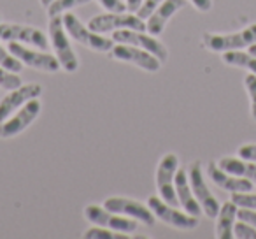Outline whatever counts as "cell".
I'll list each match as a JSON object with an SVG mask.
<instances>
[{
	"mask_svg": "<svg viewBox=\"0 0 256 239\" xmlns=\"http://www.w3.org/2000/svg\"><path fill=\"white\" fill-rule=\"evenodd\" d=\"M207 174L209 178L212 179L214 185H218L220 188L226 190V192H251L252 190V185L254 183L248 178H242V176H235V174H230V172H224L220 165H216L214 162H210L207 165Z\"/></svg>",
	"mask_w": 256,
	"mask_h": 239,
	"instance_id": "obj_16",
	"label": "cell"
},
{
	"mask_svg": "<svg viewBox=\"0 0 256 239\" xmlns=\"http://www.w3.org/2000/svg\"><path fill=\"white\" fill-rule=\"evenodd\" d=\"M148 206L151 207V211L154 213V216L158 218L164 223L176 227L179 230H193V228L198 227V218L192 216L184 211H179L176 206L165 202L164 199H158V197H150L148 199Z\"/></svg>",
	"mask_w": 256,
	"mask_h": 239,
	"instance_id": "obj_5",
	"label": "cell"
},
{
	"mask_svg": "<svg viewBox=\"0 0 256 239\" xmlns=\"http://www.w3.org/2000/svg\"><path fill=\"white\" fill-rule=\"evenodd\" d=\"M64 25L67 30L68 37L76 41V43L82 44V46L90 48L93 51H100V53H107L114 48V41L107 39V37L98 36L96 32L90 30L88 27H84L81 22L78 20V16L72 15L67 11V15L64 16Z\"/></svg>",
	"mask_w": 256,
	"mask_h": 239,
	"instance_id": "obj_3",
	"label": "cell"
},
{
	"mask_svg": "<svg viewBox=\"0 0 256 239\" xmlns=\"http://www.w3.org/2000/svg\"><path fill=\"white\" fill-rule=\"evenodd\" d=\"M244 86L249 93V100H251V116L256 120V74L249 72L244 78Z\"/></svg>",
	"mask_w": 256,
	"mask_h": 239,
	"instance_id": "obj_27",
	"label": "cell"
},
{
	"mask_svg": "<svg viewBox=\"0 0 256 239\" xmlns=\"http://www.w3.org/2000/svg\"><path fill=\"white\" fill-rule=\"evenodd\" d=\"M104 207H107L109 211L118 214H126V216L134 218V220L142 221L148 227H153L156 216L151 211L150 206H144L142 202L136 199H128V197H109L104 202Z\"/></svg>",
	"mask_w": 256,
	"mask_h": 239,
	"instance_id": "obj_11",
	"label": "cell"
},
{
	"mask_svg": "<svg viewBox=\"0 0 256 239\" xmlns=\"http://www.w3.org/2000/svg\"><path fill=\"white\" fill-rule=\"evenodd\" d=\"M238 207H248V209H256V192H235L232 193V199Z\"/></svg>",
	"mask_w": 256,
	"mask_h": 239,
	"instance_id": "obj_26",
	"label": "cell"
},
{
	"mask_svg": "<svg viewBox=\"0 0 256 239\" xmlns=\"http://www.w3.org/2000/svg\"><path fill=\"white\" fill-rule=\"evenodd\" d=\"M40 113V102L37 99H32L22 106L18 109V113L14 116H9L6 122L0 123V137L2 139H9V137H14L18 134H22L26 127H30L34 123L37 116Z\"/></svg>",
	"mask_w": 256,
	"mask_h": 239,
	"instance_id": "obj_12",
	"label": "cell"
},
{
	"mask_svg": "<svg viewBox=\"0 0 256 239\" xmlns=\"http://www.w3.org/2000/svg\"><path fill=\"white\" fill-rule=\"evenodd\" d=\"M98 4L109 13H124L126 9V4L121 0H98Z\"/></svg>",
	"mask_w": 256,
	"mask_h": 239,
	"instance_id": "obj_30",
	"label": "cell"
},
{
	"mask_svg": "<svg viewBox=\"0 0 256 239\" xmlns=\"http://www.w3.org/2000/svg\"><path fill=\"white\" fill-rule=\"evenodd\" d=\"M112 41L114 43H121V44H132V46L142 48V50L153 53L158 60L164 64L168 58V51L160 41L154 36H148L144 32L139 30H132V29H121V30H114L112 34Z\"/></svg>",
	"mask_w": 256,
	"mask_h": 239,
	"instance_id": "obj_10",
	"label": "cell"
},
{
	"mask_svg": "<svg viewBox=\"0 0 256 239\" xmlns=\"http://www.w3.org/2000/svg\"><path fill=\"white\" fill-rule=\"evenodd\" d=\"M174 185H176V193H178V199H179V206H181L188 214L198 218L204 211H202V206L198 204V200H196L195 193H193V190H192L188 172H184L182 169H178L176 178H174Z\"/></svg>",
	"mask_w": 256,
	"mask_h": 239,
	"instance_id": "obj_17",
	"label": "cell"
},
{
	"mask_svg": "<svg viewBox=\"0 0 256 239\" xmlns=\"http://www.w3.org/2000/svg\"><path fill=\"white\" fill-rule=\"evenodd\" d=\"M84 216L88 221H92L93 225H100V227H107L110 230L118 232H136L137 230V220L134 218H124L118 216V213H112L107 207H100L96 204H90L84 207Z\"/></svg>",
	"mask_w": 256,
	"mask_h": 239,
	"instance_id": "obj_9",
	"label": "cell"
},
{
	"mask_svg": "<svg viewBox=\"0 0 256 239\" xmlns=\"http://www.w3.org/2000/svg\"><path fill=\"white\" fill-rule=\"evenodd\" d=\"M0 41L28 44L44 51L50 48V39L42 30L26 25H16V23H0Z\"/></svg>",
	"mask_w": 256,
	"mask_h": 239,
	"instance_id": "obj_7",
	"label": "cell"
},
{
	"mask_svg": "<svg viewBox=\"0 0 256 239\" xmlns=\"http://www.w3.org/2000/svg\"><path fill=\"white\" fill-rule=\"evenodd\" d=\"M84 239H128L126 232H110V228L107 227H100V225H95V227L88 228V230L82 234Z\"/></svg>",
	"mask_w": 256,
	"mask_h": 239,
	"instance_id": "obj_23",
	"label": "cell"
},
{
	"mask_svg": "<svg viewBox=\"0 0 256 239\" xmlns=\"http://www.w3.org/2000/svg\"><path fill=\"white\" fill-rule=\"evenodd\" d=\"M223 62L226 65H232V67H240V69H248L249 72L256 74V57L240 50L235 51H224L223 53Z\"/></svg>",
	"mask_w": 256,
	"mask_h": 239,
	"instance_id": "obj_21",
	"label": "cell"
},
{
	"mask_svg": "<svg viewBox=\"0 0 256 239\" xmlns=\"http://www.w3.org/2000/svg\"><path fill=\"white\" fill-rule=\"evenodd\" d=\"M50 44L54 51V57L58 58L62 69L67 72H76L79 67L78 55L74 53L68 41L67 30L64 25V18L60 16H53L50 18Z\"/></svg>",
	"mask_w": 256,
	"mask_h": 239,
	"instance_id": "obj_2",
	"label": "cell"
},
{
	"mask_svg": "<svg viewBox=\"0 0 256 239\" xmlns=\"http://www.w3.org/2000/svg\"><path fill=\"white\" fill-rule=\"evenodd\" d=\"M42 93V86L30 83V85H22L18 88L11 90L4 99L0 100V123L6 122L12 114V111H18L22 106H25L28 100L37 99Z\"/></svg>",
	"mask_w": 256,
	"mask_h": 239,
	"instance_id": "obj_15",
	"label": "cell"
},
{
	"mask_svg": "<svg viewBox=\"0 0 256 239\" xmlns=\"http://www.w3.org/2000/svg\"><path fill=\"white\" fill-rule=\"evenodd\" d=\"M238 206L234 200H228L220 207L216 216V237L218 239H232L234 237V227L237 220Z\"/></svg>",
	"mask_w": 256,
	"mask_h": 239,
	"instance_id": "obj_19",
	"label": "cell"
},
{
	"mask_svg": "<svg viewBox=\"0 0 256 239\" xmlns=\"http://www.w3.org/2000/svg\"><path fill=\"white\" fill-rule=\"evenodd\" d=\"M234 237L238 239H256V228L252 227L251 223L248 221H235V227H234Z\"/></svg>",
	"mask_w": 256,
	"mask_h": 239,
	"instance_id": "obj_28",
	"label": "cell"
},
{
	"mask_svg": "<svg viewBox=\"0 0 256 239\" xmlns=\"http://www.w3.org/2000/svg\"><path fill=\"white\" fill-rule=\"evenodd\" d=\"M204 46L214 53H224V51H235L242 48H249L256 43V23H251L246 29L232 34H210L206 32L202 36Z\"/></svg>",
	"mask_w": 256,
	"mask_h": 239,
	"instance_id": "obj_1",
	"label": "cell"
},
{
	"mask_svg": "<svg viewBox=\"0 0 256 239\" xmlns=\"http://www.w3.org/2000/svg\"><path fill=\"white\" fill-rule=\"evenodd\" d=\"M92 0H53L50 6H48V16L53 18V16H60L62 13H67L68 9L79 8V6L90 4Z\"/></svg>",
	"mask_w": 256,
	"mask_h": 239,
	"instance_id": "obj_22",
	"label": "cell"
},
{
	"mask_svg": "<svg viewBox=\"0 0 256 239\" xmlns=\"http://www.w3.org/2000/svg\"><path fill=\"white\" fill-rule=\"evenodd\" d=\"M184 6H186V0H164V2L156 8V11L148 18L146 30L150 34H153L154 37L160 36V34L164 32L168 20H170L178 11H181Z\"/></svg>",
	"mask_w": 256,
	"mask_h": 239,
	"instance_id": "obj_18",
	"label": "cell"
},
{
	"mask_svg": "<svg viewBox=\"0 0 256 239\" xmlns=\"http://www.w3.org/2000/svg\"><path fill=\"white\" fill-rule=\"evenodd\" d=\"M192 4L195 6L198 11L207 13V11H210V8H212V0H192Z\"/></svg>",
	"mask_w": 256,
	"mask_h": 239,
	"instance_id": "obj_33",
	"label": "cell"
},
{
	"mask_svg": "<svg viewBox=\"0 0 256 239\" xmlns=\"http://www.w3.org/2000/svg\"><path fill=\"white\" fill-rule=\"evenodd\" d=\"M51 2H53V0H40V4H42V6H46V8L51 4Z\"/></svg>",
	"mask_w": 256,
	"mask_h": 239,
	"instance_id": "obj_36",
	"label": "cell"
},
{
	"mask_svg": "<svg viewBox=\"0 0 256 239\" xmlns=\"http://www.w3.org/2000/svg\"><path fill=\"white\" fill-rule=\"evenodd\" d=\"M110 55H112V58H116V60L137 65V67L144 69V71H148V72H156V71H160V67H162V62L158 60L153 53L142 50V48L132 46V44L120 43L118 46H114L112 50H110Z\"/></svg>",
	"mask_w": 256,
	"mask_h": 239,
	"instance_id": "obj_14",
	"label": "cell"
},
{
	"mask_svg": "<svg viewBox=\"0 0 256 239\" xmlns=\"http://www.w3.org/2000/svg\"><path fill=\"white\" fill-rule=\"evenodd\" d=\"M18 86H22V78L18 76V72H12L0 65V88L11 92V90L18 88Z\"/></svg>",
	"mask_w": 256,
	"mask_h": 239,
	"instance_id": "obj_25",
	"label": "cell"
},
{
	"mask_svg": "<svg viewBox=\"0 0 256 239\" xmlns=\"http://www.w3.org/2000/svg\"><path fill=\"white\" fill-rule=\"evenodd\" d=\"M188 178H190V185H192V190L195 193L196 200L202 206V211L206 216L209 218H216L218 213H220L221 204L218 202V199L212 195V192L207 186L206 179H204L202 174V164L200 162H193L188 169Z\"/></svg>",
	"mask_w": 256,
	"mask_h": 239,
	"instance_id": "obj_8",
	"label": "cell"
},
{
	"mask_svg": "<svg viewBox=\"0 0 256 239\" xmlns=\"http://www.w3.org/2000/svg\"><path fill=\"white\" fill-rule=\"evenodd\" d=\"M140 4H142V0H126V9L128 11L136 13L137 9L140 8Z\"/></svg>",
	"mask_w": 256,
	"mask_h": 239,
	"instance_id": "obj_34",
	"label": "cell"
},
{
	"mask_svg": "<svg viewBox=\"0 0 256 239\" xmlns=\"http://www.w3.org/2000/svg\"><path fill=\"white\" fill-rule=\"evenodd\" d=\"M248 51H249L251 55H254V57H256V43H254V44H251V46L248 48Z\"/></svg>",
	"mask_w": 256,
	"mask_h": 239,
	"instance_id": "obj_35",
	"label": "cell"
},
{
	"mask_svg": "<svg viewBox=\"0 0 256 239\" xmlns=\"http://www.w3.org/2000/svg\"><path fill=\"white\" fill-rule=\"evenodd\" d=\"M178 169H179V158L176 153L164 155L156 169L158 193H160V197L165 202L172 204L176 207L179 206V199H178V193H176V185H174V178Z\"/></svg>",
	"mask_w": 256,
	"mask_h": 239,
	"instance_id": "obj_6",
	"label": "cell"
},
{
	"mask_svg": "<svg viewBox=\"0 0 256 239\" xmlns=\"http://www.w3.org/2000/svg\"><path fill=\"white\" fill-rule=\"evenodd\" d=\"M162 2H164V0H142V4H140V8L136 11V15L139 16L140 20H148L154 11H156V8L162 4Z\"/></svg>",
	"mask_w": 256,
	"mask_h": 239,
	"instance_id": "obj_29",
	"label": "cell"
},
{
	"mask_svg": "<svg viewBox=\"0 0 256 239\" xmlns=\"http://www.w3.org/2000/svg\"><path fill=\"white\" fill-rule=\"evenodd\" d=\"M237 155L244 160H251V162H256V144L254 143H249V144H242L238 148Z\"/></svg>",
	"mask_w": 256,
	"mask_h": 239,
	"instance_id": "obj_31",
	"label": "cell"
},
{
	"mask_svg": "<svg viewBox=\"0 0 256 239\" xmlns=\"http://www.w3.org/2000/svg\"><path fill=\"white\" fill-rule=\"evenodd\" d=\"M218 165H220L224 172L248 178L256 185V162L244 160V158H240V157H223V158H220Z\"/></svg>",
	"mask_w": 256,
	"mask_h": 239,
	"instance_id": "obj_20",
	"label": "cell"
},
{
	"mask_svg": "<svg viewBox=\"0 0 256 239\" xmlns=\"http://www.w3.org/2000/svg\"><path fill=\"white\" fill-rule=\"evenodd\" d=\"M0 65L12 72H18V74L23 71V62L16 55H12L9 48H4L2 44H0Z\"/></svg>",
	"mask_w": 256,
	"mask_h": 239,
	"instance_id": "obj_24",
	"label": "cell"
},
{
	"mask_svg": "<svg viewBox=\"0 0 256 239\" xmlns=\"http://www.w3.org/2000/svg\"><path fill=\"white\" fill-rule=\"evenodd\" d=\"M88 29L96 34H106L110 30L132 29L139 32H146V23L137 15H124V13H109L106 15H96L88 22Z\"/></svg>",
	"mask_w": 256,
	"mask_h": 239,
	"instance_id": "obj_4",
	"label": "cell"
},
{
	"mask_svg": "<svg viewBox=\"0 0 256 239\" xmlns=\"http://www.w3.org/2000/svg\"><path fill=\"white\" fill-rule=\"evenodd\" d=\"M237 218L242 221H248L256 228V209H248V207H238Z\"/></svg>",
	"mask_w": 256,
	"mask_h": 239,
	"instance_id": "obj_32",
	"label": "cell"
},
{
	"mask_svg": "<svg viewBox=\"0 0 256 239\" xmlns=\"http://www.w3.org/2000/svg\"><path fill=\"white\" fill-rule=\"evenodd\" d=\"M9 51L23 62V65H28L37 71L44 72H56L62 67L58 58L54 55L46 53L44 50H30V48L23 46L22 43H9Z\"/></svg>",
	"mask_w": 256,
	"mask_h": 239,
	"instance_id": "obj_13",
	"label": "cell"
}]
</instances>
